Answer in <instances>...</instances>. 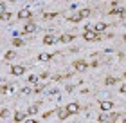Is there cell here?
I'll return each instance as SVG.
<instances>
[{
  "mask_svg": "<svg viewBox=\"0 0 126 123\" xmlns=\"http://www.w3.org/2000/svg\"><path fill=\"white\" fill-rule=\"evenodd\" d=\"M79 13L83 15V18H87V16H90V15H92V11H90V9H83V11H79Z\"/></svg>",
  "mask_w": 126,
  "mask_h": 123,
  "instance_id": "20",
  "label": "cell"
},
{
  "mask_svg": "<svg viewBox=\"0 0 126 123\" xmlns=\"http://www.w3.org/2000/svg\"><path fill=\"white\" fill-rule=\"evenodd\" d=\"M119 13H123V11L119 9V5H117V4H113V7L110 9V13H108V15H119Z\"/></svg>",
  "mask_w": 126,
  "mask_h": 123,
  "instance_id": "15",
  "label": "cell"
},
{
  "mask_svg": "<svg viewBox=\"0 0 126 123\" xmlns=\"http://www.w3.org/2000/svg\"><path fill=\"white\" fill-rule=\"evenodd\" d=\"M42 91H43V85H38L36 89H34V92H42Z\"/></svg>",
  "mask_w": 126,
  "mask_h": 123,
  "instance_id": "29",
  "label": "cell"
},
{
  "mask_svg": "<svg viewBox=\"0 0 126 123\" xmlns=\"http://www.w3.org/2000/svg\"><path fill=\"white\" fill-rule=\"evenodd\" d=\"M83 38L85 40H95V42H97V40H99V34L94 33V31H85L83 33Z\"/></svg>",
  "mask_w": 126,
  "mask_h": 123,
  "instance_id": "3",
  "label": "cell"
},
{
  "mask_svg": "<svg viewBox=\"0 0 126 123\" xmlns=\"http://www.w3.org/2000/svg\"><path fill=\"white\" fill-rule=\"evenodd\" d=\"M7 91H9V89H7V85H2V87H0V94H5Z\"/></svg>",
  "mask_w": 126,
  "mask_h": 123,
  "instance_id": "24",
  "label": "cell"
},
{
  "mask_svg": "<svg viewBox=\"0 0 126 123\" xmlns=\"http://www.w3.org/2000/svg\"><path fill=\"white\" fill-rule=\"evenodd\" d=\"M38 112V105H31L29 110H27V114H36Z\"/></svg>",
  "mask_w": 126,
  "mask_h": 123,
  "instance_id": "18",
  "label": "cell"
},
{
  "mask_svg": "<svg viewBox=\"0 0 126 123\" xmlns=\"http://www.w3.org/2000/svg\"><path fill=\"white\" fill-rule=\"evenodd\" d=\"M115 78H106V85H113V83H115Z\"/></svg>",
  "mask_w": 126,
  "mask_h": 123,
  "instance_id": "23",
  "label": "cell"
},
{
  "mask_svg": "<svg viewBox=\"0 0 126 123\" xmlns=\"http://www.w3.org/2000/svg\"><path fill=\"white\" fill-rule=\"evenodd\" d=\"M119 118V114L117 112H110V114H101L99 116V121L101 123H113V121H115Z\"/></svg>",
  "mask_w": 126,
  "mask_h": 123,
  "instance_id": "1",
  "label": "cell"
},
{
  "mask_svg": "<svg viewBox=\"0 0 126 123\" xmlns=\"http://www.w3.org/2000/svg\"><path fill=\"white\" fill-rule=\"evenodd\" d=\"M5 13V4H0V15Z\"/></svg>",
  "mask_w": 126,
  "mask_h": 123,
  "instance_id": "27",
  "label": "cell"
},
{
  "mask_svg": "<svg viewBox=\"0 0 126 123\" xmlns=\"http://www.w3.org/2000/svg\"><path fill=\"white\" fill-rule=\"evenodd\" d=\"M9 18H11V13H7V11L4 15H0V20H9Z\"/></svg>",
  "mask_w": 126,
  "mask_h": 123,
  "instance_id": "21",
  "label": "cell"
},
{
  "mask_svg": "<svg viewBox=\"0 0 126 123\" xmlns=\"http://www.w3.org/2000/svg\"><path fill=\"white\" fill-rule=\"evenodd\" d=\"M72 40H74V34H61V36H60V42H63V44L72 42Z\"/></svg>",
  "mask_w": 126,
  "mask_h": 123,
  "instance_id": "10",
  "label": "cell"
},
{
  "mask_svg": "<svg viewBox=\"0 0 126 123\" xmlns=\"http://www.w3.org/2000/svg\"><path fill=\"white\" fill-rule=\"evenodd\" d=\"M65 110H67L68 116H70V114H78L79 112V105L78 103H68L67 107H65Z\"/></svg>",
  "mask_w": 126,
  "mask_h": 123,
  "instance_id": "2",
  "label": "cell"
},
{
  "mask_svg": "<svg viewBox=\"0 0 126 123\" xmlns=\"http://www.w3.org/2000/svg\"><path fill=\"white\" fill-rule=\"evenodd\" d=\"M22 94H31V89L29 87H24V89H22Z\"/></svg>",
  "mask_w": 126,
  "mask_h": 123,
  "instance_id": "26",
  "label": "cell"
},
{
  "mask_svg": "<svg viewBox=\"0 0 126 123\" xmlns=\"http://www.w3.org/2000/svg\"><path fill=\"white\" fill-rule=\"evenodd\" d=\"M74 69H78V71H85V69H87V62H83V60L74 62Z\"/></svg>",
  "mask_w": 126,
  "mask_h": 123,
  "instance_id": "5",
  "label": "cell"
},
{
  "mask_svg": "<svg viewBox=\"0 0 126 123\" xmlns=\"http://www.w3.org/2000/svg\"><path fill=\"white\" fill-rule=\"evenodd\" d=\"M81 20H83V15L81 13H76V15L68 16V22H81Z\"/></svg>",
  "mask_w": 126,
  "mask_h": 123,
  "instance_id": "11",
  "label": "cell"
},
{
  "mask_svg": "<svg viewBox=\"0 0 126 123\" xmlns=\"http://www.w3.org/2000/svg\"><path fill=\"white\" fill-rule=\"evenodd\" d=\"M31 16H32V13H31L29 9H24V11H20V13H18V18H20V20H24V18H31Z\"/></svg>",
  "mask_w": 126,
  "mask_h": 123,
  "instance_id": "6",
  "label": "cell"
},
{
  "mask_svg": "<svg viewBox=\"0 0 126 123\" xmlns=\"http://www.w3.org/2000/svg\"><path fill=\"white\" fill-rule=\"evenodd\" d=\"M50 58H52V54H47V52H43V54L38 56V60H40V62H49Z\"/></svg>",
  "mask_w": 126,
  "mask_h": 123,
  "instance_id": "13",
  "label": "cell"
},
{
  "mask_svg": "<svg viewBox=\"0 0 126 123\" xmlns=\"http://www.w3.org/2000/svg\"><path fill=\"white\" fill-rule=\"evenodd\" d=\"M108 25L106 24H103V22H97L95 25H90V31H94V33H97V31H105Z\"/></svg>",
  "mask_w": 126,
  "mask_h": 123,
  "instance_id": "4",
  "label": "cell"
},
{
  "mask_svg": "<svg viewBox=\"0 0 126 123\" xmlns=\"http://www.w3.org/2000/svg\"><path fill=\"white\" fill-rule=\"evenodd\" d=\"M13 45L20 47V45H24V40H22V38H15V40H13Z\"/></svg>",
  "mask_w": 126,
  "mask_h": 123,
  "instance_id": "19",
  "label": "cell"
},
{
  "mask_svg": "<svg viewBox=\"0 0 126 123\" xmlns=\"http://www.w3.org/2000/svg\"><path fill=\"white\" fill-rule=\"evenodd\" d=\"M29 81H31V83H36V81H38V76H29Z\"/></svg>",
  "mask_w": 126,
  "mask_h": 123,
  "instance_id": "25",
  "label": "cell"
},
{
  "mask_svg": "<svg viewBox=\"0 0 126 123\" xmlns=\"http://www.w3.org/2000/svg\"><path fill=\"white\" fill-rule=\"evenodd\" d=\"M67 116H68V114H67L65 109H60V110H58V118H60V120H65Z\"/></svg>",
  "mask_w": 126,
  "mask_h": 123,
  "instance_id": "16",
  "label": "cell"
},
{
  "mask_svg": "<svg viewBox=\"0 0 126 123\" xmlns=\"http://www.w3.org/2000/svg\"><path fill=\"white\" fill-rule=\"evenodd\" d=\"M24 71H25V69L22 67V65H15L13 69H11V73H13L15 76H20V74H24Z\"/></svg>",
  "mask_w": 126,
  "mask_h": 123,
  "instance_id": "7",
  "label": "cell"
},
{
  "mask_svg": "<svg viewBox=\"0 0 126 123\" xmlns=\"http://www.w3.org/2000/svg\"><path fill=\"white\" fill-rule=\"evenodd\" d=\"M15 56H16V54H15L13 51H7V52H5V56H4V58H5V60H7V62H9V60H13Z\"/></svg>",
  "mask_w": 126,
  "mask_h": 123,
  "instance_id": "17",
  "label": "cell"
},
{
  "mask_svg": "<svg viewBox=\"0 0 126 123\" xmlns=\"http://www.w3.org/2000/svg\"><path fill=\"white\" fill-rule=\"evenodd\" d=\"M25 123H36V120H27Z\"/></svg>",
  "mask_w": 126,
  "mask_h": 123,
  "instance_id": "30",
  "label": "cell"
},
{
  "mask_svg": "<svg viewBox=\"0 0 126 123\" xmlns=\"http://www.w3.org/2000/svg\"><path fill=\"white\" fill-rule=\"evenodd\" d=\"M43 44L45 45H52L54 44V36H52V34H47V36L43 38Z\"/></svg>",
  "mask_w": 126,
  "mask_h": 123,
  "instance_id": "12",
  "label": "cell"
},
{
  "mask_svg": "<svg viewBox=\"0 0 126 123\" xmlns=\"http://www.w3.org/2000/svg\"><path fill=\"white\" fill-rule=\"evenodd\" d=\"M27 114H24V112H15V121H24V118H25Z\"/></svg>",
  "mask_w": 126,
  "mask_h": 123,
  "instance_id": "14",
  "label": "cell"
},
{
  "mask_svg": "<svg viewBox=\"0 0 126 123\" xmlns=\"http://www.w3.org/2000/svg\"><path fill=\"white\" fill-rule=\"evenodd\" d=\"M34 29H36V25H34L32 22H29V24H25V25H24V34H27V33H32Z\"/></svg>",
  "mask_w": 126,
  "mask_h": 123,
  "instance_id": "8",
  "label": "cell"
},
{
  "mask_svg": "<svg viewBox=\"0 0 126 123\" xmlns=\"http://www.w3.org/2000/svg\"><path fill=\"white\" fill-rule=\"evenodd\" d=\"M56 15H58V13H45L43 16H45V18H50V16H56Z\"/></svg>",
  "mask_w": 126,
  "mask_h": 123,
  "instance_id": "28",
  "label": "cell"
},
{
  "mask_svg": "<svg viewBox=\"0 0 126 123\" xmlns=\"http://www.w3.org/2000/svg\"><path fill=\"white\" fill-rule=\"evenodd\" d=\"M99 105H101V110H105V112H106V110H110V109L113 107V103H112V101H101Z\"/></svg>",
  "mask_w": 126,
  "mask_h": 123,
  "instance_id": "9",
  "label": "cell"
},
{
  "mask_svg": "<svg viewBox=\"0 0 126 123\" xmlns=\"http://www.w3.org/2000/svg\"><path fill=\"white\" fill-rule=\"evenodd\" d=\"M0 116H2V118H9V110H7V109H4L2 112H0Z\"/></svg>",
  "mask_w": 126,
  "mask_h": 123,
  "instance_id": "22",
  "label": "cell"
}]
</instances>
